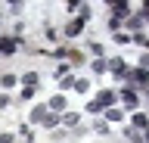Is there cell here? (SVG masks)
<instances>
[{"instance_id": "22", "label": "cell", "mask_w": 149, "mask_h": 143, "mask_svg": "<svg viewBox=\"0 0 149 143\" xmlns=\"http://www.w3.org/2000/svg\"><path fill=\"white\" fill-rule=\"evenodd\" d=\"M87 112H102V106L96 103V100H90V103H87Z\"/></svg>"}, {"instance_id": "29", "label": "cell", "mask_w": 149, "mask_h": 143, "mask_svg": "<svg viewBox=\"0 0 149 143\" xmlns=\"http://www.w3.org/2000/svg\"><path fill=\"white\" fill-rule=\"evenodd\" d=\"M146 93H149V87H146Z\"/></svg>"}, {"instance_id": "1", "label": "cell", "mask_w": 149, "mask_h": 143, "mask_svg": "<svg viewBox=\"0 0 149 143\" xmlns=\"http://www.w3.org/2000/svg\"><path fill=\"white\" fill-rule=\"evenodd\" d=\"M31 121L44 124V128H56V124H62V118H56V115L50 112V106H34V109H31Z\"/></svg>"}, {"instance_id": "4", "label": "cell", "mask_w": 149, "mask_h": 143, "mask_svg": "<svg viewBox=\"0 0 149 143\" xmlns=\"http://www.w3.org/2000/svg\"><path fill=\"white\" fill-rule=\"evenodd\" d=\"M16 47H19V40H16V38H0V53H3V56L16 53Z\"/></svg>"}, {"instance_id": "13", "label": "cell", "mask_w": 149, "mask_h": 143, "mask_svg": "<svg viewBox=\"0 0 149 143\" xmlns=\"http://www.w3.org/2000/svg\"><path fill=\"white\" fill-rule=\"evenodd\" d=\"M74 90H78V93H87V90H90V84H87L84 78H78V81H74Z\"/></svg>"}, {"instance_id": "7", "label": "cell", "mask_w": 149, "mask_h": 143, "mask_svg": "<svg viewBox=\"0 0 149 143\" xmlns=\"http://www.w3.org/2000/svg\"><path fill=\"white\" fill-rule=\"evenodd\" d=\"M124 28L140 31V28H143V16H127V19H124Z\"/></svg>"}, {"instance_id": "10", "label": "cell", "mask_w": 149, "mask_h": 143, "mask_svg": "<svg viewBox=\"0 0 149 143\" xmlns=\"http://www.w3.org/2000/svg\"><path fill=\"white\" fill-rule=\"evenodd\" d=\"M112 16H118V19L124 16V19H127V16H130V6H127V3H115V6H112Z\"/></svg>"}, {"instance_id": "19", "label": "cell", "mask_w": 149, "mask_h": 143, "mask_svg": "<svg viewBox=\"0 0 149 143\" xmlns=\"http://www.w3.org/2000/svg\"><path fill=\"white\" fill-rule=\"evenodd\" d=\"M115 44H124V47H127V44H130V38L124 34V31H118V34H115Z\"/></svg>"}, {"instance_id": "6", "label": "cell", "mask_w": 149, "mask_h": 143, "mask_svg": "<svg viewBox=\"0 0 149 143\" xmlns=\"http://www.w3.org/2000/svg\"><path fill=\"white\" fill-rule=\"evenodd\" d=\"M81 31H84V19H74V22H68V25H65V34H68V38L81 34Z\"/></svg>"}, {"instance_id": "3", "label": "cell", "mask_w": 149, "mask_h": 143, "mask_svg": "<svg viewBox=\"0 0 149 143\" xmlns=\"http://www.w3.org/2000/svg\"><path fill=\"white\" fill-rule=\"evenodd\" d=\"M127 81L137 87H149V72L146 68H134V72H127Z\"/></svg>"}, {"instance_id": "16", "label": "cell", "mask_w": 149, "mask_h": 143, "mask_svg": "<svg viewBox=\"0 0 149 143\" xmlns=\"http://www.w3.org/2000/svg\"><path fill=\"white\" fill-rule=\"evenodd\" d=\"M121 25H124V22H121L118 16H112V19H109V28L115 31V34H118V31H121Z\"/></svg>"}, {"instance_id": "17", "label": "cell", "mask_w": 149, "mask_h": 143, "mask_svg": "<svg viewBox=\"0 0 149 143\" xmlns=\"http://www.w3.org/2000/svg\"><path fill=\"white\" fill-rule=\"evenodd\" d=\"M68 59H72L74 66H81V62H84V56H81V53H78V50H68Z\"/></svg>"}, {"instance_id": "9", "label": "cell", "mask_w": 149, "mask_h": 143, "mask_svg": "<svg viewBox=\"0 0 149 143\" xmlns=\"http://www.w3.org/2000/svg\"><path fill=\"white\" fill-rule=\"evenodd\" d=\"M96 103H100L102 109H109V106L115 103V93H112V90H100V100H96Z\"/></svg>"}, {"instance_id": "26", "label": "cell", "mask_w": 149, "mask_h": 143, "mask_svg": "<svg viewBox=\"0 0 149 143\" xmlns=\"http://www.w3.org/2000/svg\"><path fill=\"white\" fill-rule=\"evenodd\" d=\"M127 140L130 143H143V140H140V134H134V131H127Z\"/></svg>"}, {"instance_id": "12", "label": "cell", "mask_w": 149, "mask_h": 143, "mask_svg": "<svg viewBox=\"0 0 149 143\" xmlns=\"http://www.w3.org/2000/svg\"><path fill=\"white\" fill-rule=\"evenodd\" d=\"M134 128H140V131H146V128H149V118H146L143 112H137V115H134Z\"/></svg>"}, {"instance_id": "14", "label": "cell", "mask_w": 149, "mask_h": 143, "mask_svg": "<svg viewBox=\"0 0 149 143\" xmlns=\"http://www.w3.org/2000/svg\"><path fill=\"white\" fill-rule=\"evenodd\" d=\"M106 121H121V112L118 109H106Z\"/></svg>"}, {"instance_id": "8", "label": "cell", "mask_w": 149, "mask_h": 143, "mask_svg": "<svg viewBox=\"0 0 149 143\" xmlns=\"http://www.w3.org/2000/svg\"><path fill=\"white\" fill-rule=\"evenodd\" d=\"M78 121H81V115H78V112H65L62 115V124H65V128H72V131L78 128Z\"/></svg>"}, {"instance_id": "23", "label": "cell", "mask_w": 149, "mask_h": 143, "mask_svg": "<svg viewBox=\"0 0 149 143\" xmlns=\"http://www.w3.org/2000/svg\"><path fill=\"white\" fill-rule=\"evenodd\" d=\"M74 81H78L74 75H65V78H62V87H74Z\"/></svg>"}, {"instance_id": "24", "label": "cell", "mask_w": 149, "mask_h": 143, "mask_svg": "<svg viewBox=\"0 0 149 143\" xmlns=\"http://www.w3.org/2000/svg\"><path fill=\"white\" fill-rule=\"evenodd\" d=\"M87 47H90V53H96V56H102V47L96 44V40H93V44H87Z\"/></svg>"}, {"instance_id": "21", "label": "cell", "mask_w": 149, "mask_h": 143, "mask_svg": "<svg viewBox=\"0 0 149 143\" xmlns=\"http://www.w3.org/2000/svg\"><path fill=\"white\" fill-rule=\"evenodd\" d=\"M0 84H3V87H13V84H16V78H13V75H3V78H0Z\"/></svg>"}, {"instance_id": "20", "label": "cell", "mask_w": 149, "mask_h": 143, "mask_svg": "<svg viewBox=\"0 0 149 143\" xmlns=\"http://www.w3.org/2000/svg\"><path fill=\"white\" fill-rule=\"evenodd\" d=\"M90 68H93V72H106V68H109V62H102V59H96V62H93Z\"/></svg>"}, {"instance_id": "18", "label": "cell", "mask_w": 149, "mask_h": 143, "mask_svg": "<svg viewBox=\"0 0 149 143\" xmlns=\"http://www.w3.org/2000/svg\"><path fill=\"white\" fill-rule=\"evenodd\" d=\"M37 84V75L34 72H25V87H34Z\"/></svg>"}, {"instance_id": "15", "label": "cell", "mask_w": 149, "mask_h": 143, "mask_svg": "<svg viewBox=\"0 0 149 143\" xmlns=\"http://www.w3.org/2000/svg\"><path fill=\"white\" fill-rule=\"evenodd\" d=\"M134 44H140V47H149V38L143 34V31H137V34H134Z\"/></svg>"}, {"instance_id": "5", "label": "cell", "mask_w": 149, "mask_h": 143, "mask_svg": "<svg viewBox=\"0 0 149 143\" xmlns=\"http://www.w3.org/2000/svg\"><path fill=\"white\" fill-rule=\"evenodd\" d=\"M121 100H124L127 109H134V106H137V90H134V87H124V90H121Z\"/></svg>"}, {"instance_id": "28", "label": "cell", "mask_w": 149, "mask_h": 143, "mask_svg": "<svg viewBox=\"0 0 149 143\" xmlns=\"http://www.w3.org/2000/svg\"><path fill=\"white\" fill-rule=\"evenodd\" d=\"M146 143H149V128H146Z\"/></svg>"}, {"instance_id": "11", "label": "cell", "mask_w": 149, "mask_h": 143, "mask_svg": "<svg viewBox=\"0 0 149 143\" xmlns=\"http://www.w3.org/2000/svg\"><path fill=\"white\" fill-rule=\"evenodd\" d=\"M65 109V96H53L50 100V112H62Z\"/></svg>"}, {"instance_id": "2", "label": "cell", "mask_w": 149, "mask_h": 143, "mask_svg": "<svg viewBox=\"0 0 149 143\" xmlns=\"http://www.w3.org/2000/svg\"><path fill=\"white\" fill-rule=\"evenodd\" d=\"M109 72L118 78V81H127V72H130V68L124 66V59H109Z\"/></svg>"}, {"instance_id": "25", "label": "cell", "mask_w": 149, "mask_h": 143, "mask_svg": "<svg viewBox=\"0 0 149 143\" xmlns=\"http://www.w3.org/2000/svg\"><path fill=\"white\" fill-rule=\"evenodd\" d=\"M140 68H149V53H143V56H140Z\"/></svg>"}, {"instance_id": "27", "label": "cell", "mask_w": 149, "mask_h": 143, "mask_svg": "<svg viewBox=\"0 0 149 143\" xmlns=\"http://www.w3.org/2000/svg\"><path fill=\"white\" fill-rule=\"evenodd\" d=\"M0 143H13V134H0Z\"/></svg>"}]
</instances>
